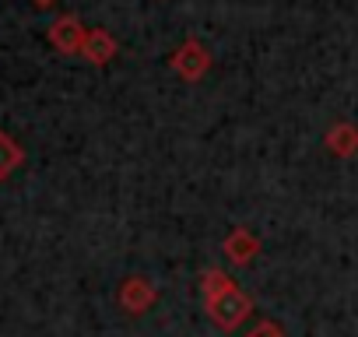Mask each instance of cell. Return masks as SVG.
Segmentation results:
<instances>
[{
  "label": "cell",
  "mask_w": 358,
  "mask_h": 337,
  "mask_svg": "<svg viewBox=\"0 0 358 337\" xmlns=\"http://www.w3.org/2000/svg\"><path fill=\"white\" fill-rule=\"evenodd\" d=\"M36 4H53V0H36Z\"/></svg>",
  "instance_id": "9"
},
{
  "label": "cell",
  "mask_w": 358,
  "mask_h": 337,
  "mask_svg": "<svg viewBox=\"0 0 358 337\" xmlns=\"http://www.w3.org/2000/svg\"><path fill=\"white\" fill-rule=\"evenodd\" d=\"M225 250H229V257H232L236 264H246V260L253 257V250H257V243H253V239H250L246 232H236V236L229 239V246H225Z\"/></svg>",
  "instance_id": "6"
},
{
  "label": "cell",
  "mask_w": 358,
  "mask_h": 337,
  "mask_svg": "<svg viewBox=\"0 0 358 337\" xmlns=\"http://www.w3.org/2000/svg\"><path fill=\"white\" fill-rule=\"evenodd\" d=\"M120 302L127 313H148L151 302H155V288L144 281V278H130L123 288H120Z\"/></svg>",
  "instance_id": "2"
},
{
  "label": "cell",
  "mask_w": 358,
  "mask_h": 337,
  "mask_svg": "<svg viewBox=\"0 0 358 337\" xmlns=\"http://www.w3.org/2000/svg\"><path fill=\"white\" fill-rule=\"evenodd\" d=\"M344 137H351V130H330V148H337V151H351L355 144L344 141Z\"/></svg>",
  "instance_id": "8"
},
{
  "label": "cell",
  "mask_w": 358,
  "mask_h": 337,
  "mask_svg": "<svg viewBox=\"0 0 358 337\" xmlns=\"http://www.w3.org/2000/svg\"><path fill=\"white\" fill-rule=\"evenodd\" d=\"M50 39H53V46L57 50H64V53H74V50H81L85 46V29L74 22V18H60L57 25H53V32H50Z\"/></svg>",
  "instance_id": "3"
},
{
  "label": "cell",
  "mask_w": 358,
  "mask_h": 337,
  "mask_svg": "<svg viewBox=\"0 0 358 337\" xmlns=\"http://www.w3.org/2000/svg\"><path fill=\"white\" fill-rule=\"evenodd\" d=\"M250 337H285V330H281L278 323H271V320H264V323H257V327L250 330Z\"/></svg>",
  "instance_id": "7"
},
{
  "label": "cell",
  "mask_w": 358,
  "mask_h": 337,
  "mask_svg": "<svg viewBox=\"0 0 358 337\" xmlns=\"http://www.w3.org/2000/svg\"><path fill=\"white\" fill-rule=\"evenodd\" d=\"M22 158H25V151H22L4 130H0V180H8L15 168L22 165Z\"/></svg>",
  "instance_id": "4"
},
{
  "label": "cell",
  "mask_w": 358,
  "mask_h": 337,
  "mask_svg": "<svg viewBox=\"0 0 358 337\" xmlns=\"http://www.w3.org/2000/svg\"><path fill=\"white\" fill-rule=\"evenodd\" d=\"M204 299H208L211 320H215L222 330H236V327L250 316V309H253V302H250L225 274H218V271H208V274H204Z\"/></svg>",
  "instance_id": "1"
},
{
  "label": "cell",
  "mask_w": 358,
  "mask_h": 337,
  "mask_svg": "<svg viewBox=\"0 0 358 337\" xmlns=\"http://www.w3.org/2000/svg\"><path fill=\"white\" fill-rule=\"evenodd\" d=\"M81 50L88 53V60L106 64V60L113 57V39H109V36H102V32H95V36H88V39H85V46H81Z\"/></svg>",
  "instance_id": "5"
}]
</instances>
